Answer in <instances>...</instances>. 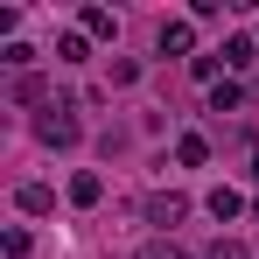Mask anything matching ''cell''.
Instances as JSON below:
<instances>
[{
  "label": "cell",
  "mask_w": 259,
  "mask_h": 259,
  "mask_svg": "<svg viewBox=\"0 0 259 259\" xmlns=\"http://www.w3.org/2000/svg\"><path fill=\"white\" fill-rule=\"evenodd\" d=\"M238 105H245V84H238V77L210 84V112H238Z\"/></svg>",
  "instance_id": "7c38bea8"
},
{
  "label": "cell",
  "mask_w": 259,
  "mask_h": 259,
  "mask_svg": "<svg viewBox=\"0 0 259 259\" xmlns=\"http://www.w3.org/2000/svg\"><path fill=\"white\" fill-rule=\"evenodd\" d=\"M175 161H182V168H203V161H210V140H203V133H175Z\"/></svg>",
  "instance_id": "ba28073f"
},
{
  "label": "cell",
  "mask_w": 259,
  "mask_h": 259,
  "mask_svg": "<svg viewBox=\"0 0 259 259\" xmlns=\"http://www.w3.org/2000/svg\"><path fill=\"white\" fill-rule=\"evenodd\" d=\"M56 56H63V63H84V56H91V35H84V28H63V35H56Z\"/></svg>",
  "instance_id": "30bf717a"
},
{
  "label": "cell",
  "mask_w": 259,
  "mask_h": 259,
  "mask_svg": "<svg viewBox=\"0 0 259 259\" xmlns=\"http://www.w3.org/2000/svg\"><path fill=\"white\" fill-rule=\"evenodd\" d=\"M252 182H259V154H252Z\"/></svg>",
  "instance_id": "ac0fdd59"
},
{
  "label": "cell",
  "mask_w": 259,
  "mask_h": 259,
  "mask_svg": "<svg viewBox=\"0 0 259 259\" xmlns=\"http://www.w3.org/2000/svg\"><path fill=\"white\" fill-rule=\"evenodd\" d=\"M14 105H35V112L49 105V84H42V70H28V77H14Z\"/></svg>",
  "instance_id": "9c48e42d"
},
{
  "label": "cell",
  "mask_w": 259,
  "mask_h": 259,
  "mask_svg": "<svg viewBox=\"0 0 259 259\" xmlns=\"http://www.w3.org/2000/svg\"><path fill=\"white\" fill-rule=\"evenodd\" d=\"M203 203H210V217H217V224H231V217L245 210V196H238V189H210Z\"/></svg>",
  "instance_id": "8fae6325"
},
{
  "label": "cell",
  "mask_w": 259,
  "mask_h": 259,
  "mask_svg": "<svg viewBox=\"0 0 259 259\" xmlns=\"http://www.w3.org/2000/svg\"><path fill=\"white\" fill-rule=\"evenodd\" d=\"M0 63H7L14 77H28V63H35V49H28V42H7V49H0Z\"/></svg>",
  "instance_id": "4fadbf2b"
},
{
  "label": "cell",
  "mask_w": 259,
  "mask_h": 259,
  "mask_svg": "<svg viewBox=\"0 0 259 259\" xmlns=\"http://www.w3.org/2000/svg\"><path fill=\"white\" fill-rule=\"evenodd\" d=\"M140 217H147L154 231H175V224L189 217V196H182V189H154V196H140Z\"/></svg>",
  "instance_id": "7a4b0ae2"
},
{
  "label": "cell",
  "mask_w": 259,
  "mask_h": 259,
  "mask_svg": "<svg viewBox=\"0 0 259 259\" xmlns=\"http://www.w3.org/2000/svg\"><path fill=\"white\" fill-rule=\"evenodd\" d=\"M203 259H252V252H245L238 238H217V245H210V252H203Z\"/></svg>",
  "instance_id": "e0dca14e"
},
{
  "label": "cell",
  "mask_w": 259,
  "mask_h": 259,
  "mask_svg": "<svg viewBox=\"0 0 259 259\" xmlns=\"http://www.w3.org/2000/svg\"><path fill=\"white\" fill-rule=\"evenodd\" d=\"M14 210L21 217H49L56 210V189H49V182H14Z\"/></svg>",
  "instance_id": "277c9868"
},
{
  "label": "cell",
  "mask_w": 259,
  "mask_h": 259,
  "mask_svg": "<svg viewBox=\"0 0 259 259\" xmlns=\"http://www.w3.org/2000/svg\"><path fill=\"white\" fill-rule=\"evenodd\" d=\"M140 259H189V252H182L175 238H154V245H140Z\"/></svg>",
  "instance_id": "2e32d148"
},
{
  "label": "cell",
  "mask_w": 259,
  "mask_h": 259,
  "mask_svg": "<svg viewBox=\"0 0 259 259\" xmlns=\"http://www.w3.org/2000/svg\"><path fill=\"white\" fill-rule=\"evenodd\" d=\"M77 28H84L91 42H112V35H119V14H112V7H84V14H77Z\"/></svg>",
  "instance_id": "8992f818"
},
{
  "label": "cell",
  "mask_w": 259,
  "mask_h": 259,
  "mask_svg": "<svg viewBox=\"0 0 259 259\" xmlns=\"http://www.w3.org/2000/svg\"><path fill=\"white\" fill-rule=\"evenodd\" d=\"M154 49H161V56H189V63H196V21H189V14H175V21H161V35H154Z\"/></svg>",
  "instance_id": "3957f363"
},
{
  "label": "cell",
  "mask_w": 259,
  "mask_h": 259,
  "mask_svg": "<svg viewBox=\"0 0 259 259\" xmlns=\"http://www.w3.org/2000/svg\"><path fill=\"white\" fill-rule=\"evenodd\" d=\"M217 56H224V70L238 77V70H252V56H259V35H224V49H217Z\"/></svg>",
  "instance_id": "5b68a950"
},
{
  "label": "cell",
  "mask_w": 259,
  "mask_h": 259,
  "mask_svg": "<svg viewBox=\"0 0 259 259\" xmlns=\"http://www.w3.org/2000/svg\"><path fill=\"white\" fill-rule=\"evenodd\" d=\"M98 196H105V175H98V168H77V175H70V203H77V210H91Z\"/></svg>",
  "instance_id": "52a82bcc"
},
{
  "label": "cell",
  "mask_w": 259,
  "mask_h": 259,
  "mask_svg": "<svg viewBox=\"0 0 259 259\" xmlns=\"http://www.w3.org/2000/svg\"><path fill=\"white\" fill-rule=\"evenodd\" d=\"M0 245H7V259H28V231H21V224H7V231H0Z\"/></svg>",
  "instance_id": "5bb4252c"
},
{
  "label": "cell",
  "mask_w": 259,
  "mask_h": 259,
  "mask_svg": "<svg viewBox=\"0 0 259 259\" xmlns=\"http://www.w3.org/2000/svg\"><path fill=\"white\" fill-rule=\"evenodd\" d=\"M28 126H35L42 147H77V140H84V119H77V105H70V98H49Z\"/></svg>",
  "instance_id": "6da1fadb"
},
{
  "label": "cell",
  "mask_w": 259,
  "mask_h": 259,
  "mask_svg": "<svg viewBox=\"0 0 259 259\" xmlns=\"http://www.w3.org/2000/svg\"><path fill=\"white\" fill-rule=\"evenodd\" d=\"M189 70H196V77H203V84H224V56H196V63H189Z\"/></svg>",
  "instance_id": "9a60e30c"
}]
</instances>
